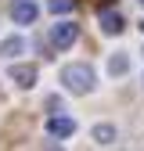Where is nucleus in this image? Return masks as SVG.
Masks as SVG:
<instances>
[{
    "mask_svg": "<svg viewBox=\"0 0 144 151\" xmlns=\"http://www.w3.org/2000/svg\"><path fill=\"white\" fill-rule=\"evenodd\" d=\"M94 83H97L94 68L83 65V61L65 65V68H61V86H65L68 93H90V90H94Z\"/></svg>",
    "mask_w": 144,
    "mask_h": 151,
    "instance_id": "f257e3e1",
    "label": "nucleus"
},
{
    "mask_svg": "<svg viewBox=\"0 0 144 151\" xmlns=\"http://www.w3.org/2000/svg\"><path fill=\"white\" fill-rule=\"evenodd\" d=\"M76 40H79V25L76 22H58L50 29V47H58V50H68Z\"/></svg>",
    "mask_w": 144,
    "mask_h": 151,
    "instance_id": "f03ea898",
    "label": "nucleus"
},
{
    "mask_svg": "<svg viewBox=\"0 0 144 151\" xmlns=\"http://www.w3.org/2000/svg\"><path fill=\"white\" fill-rule=\"evenodd\" d=\"M7 11H11V18H14L18 25H32L36 18H40V7H36L32 0H11Z\"/></svg>",
    "mask_w": 144,
    "mask_h": 151,
    "instance_id": "7ed1b4c3",
    "label": "nucleus"
},
{
    "mask_svg": "<svg viewBox=\"0 0 144 151\" xmlns=\"http://www.w3.org/2000/svg\"><path fill=\"white\" fill-rule=\"evenodd\" d=\"M7 79H11L14 86H22V90L36 86V65H11V68H7Z\"/></svg>",
    "mask_w": 144,
    "mask_h": 151,
    "instance_id": "20e7f679",
    "label": "nucleus"
},
{
    "mask_svg": "<svg viewBox=\"0 0 144 151\" xmlns=\"http://www.w3.org/2000/svg\"><path fill=\"white\" fill-rule=\"evenodd\" d=\"M47 133L50 137H72V133H76V122L65 119V115H50L47 119Z\"/></svg>",
    "mask_w": 144,
    "mask_h": 151,
    "instance_id": "39448f33",
    "label": "nucleus"
},
{
    "mask_svg": "<svg viewBox=\"0 0 144 151\" xmlns=\"http://www.w3.org/2000/svg\"><path fill=\"white\" fill-rule=\"evenodd\" d=\"M126 25H122V14L119 11H101V32H108V36H119Z\"/></svg>",
    "mask_w": 144,
    "mask_h": 151,
    "instance_id": "423d86ee",
    "label": "nucleus"
},
{
    "mask_svg": "<svg viewBox=\"0 0 144 151\" xmlns=\"http://www.w3.org/2000/svg\"><path fill=\"white\" fill-rule=\"evenodd\" d=\"M22 50H25V40H22V36H7V40L0 43V58H18Z\"/></svg>",
    "mask_w": 144,
    "mask_h": 151,
    "instance_id": "0eeeda50",
    "label": "nucleus"
},
{
    "mask_svg": "<svg viewBox=\"0 0 144 151\" xmlns=\"http://www.w3.org/2000/svg\"><path fill=\"white\" fill-rule=\"evenodd\" d=\"M115 126H108V122H101V126H94V140L101 144V147H108V144H115Z\"/></svg>",
    "mask_w": 144,
    "mask_h": 151,
    "instance_id": "6e6552de",
    "label": "nucleus"
},
{
    "mask_svg": "<svg viewBox=\"0 0 144 151\" xmlns=\"http://www.w3.org/2000/svg\"><path fill=\"white\" fill-rule=\"evenodd\" d=\"M108 72H112V76H126V72H130V58H126V54L108 58Z\"/></svg>",
    "mask_w": 144,
    "mask_h": 151,
    "instance_id": "1a4fd4ad",
    "label": "nucleus"
},
{
    "mask_svg": "<svg viewBox=\"0 0 144 151\" xmlns=\"http://www.w3.org/2000/svg\"><path fill=\"white\" fill-rule=\"evenodd\" d=\"M47 7H50V14H68L76 7V0H47Z\"/></svg>",
    "mask_w": 144,
    "mask_h": 151,
    "instance_id": "9d476101",
    "label": "nucleus"
},
{
    "mask_svg": "<svg viewBox=\"0 0 144 151\" xmlns=\"http://www.w3.org/2000/svg\"><path fill=\"white\" fill-rule=\"evenodd\" d=\"M140 4H144V0H140Z\"/></svg>",
    "mask_w": 144,
    "mask_h": 151,
    "instance_id": "9b49d317",
    "label": "nucleus"
},
{
    "mask_svg": "<svg viewBox=\"0 0 144 151\" xmlns=\"http://www.w3.org/2000/svg\"><path fill=\"white\" fill-rule=\"evenodd\" d=\"M140 29H144V25H140Z\"/></svg>",
    "mask_w": 144,
    "mask_h": 151,
    "instance_id": "f8f14e48",
    "label": "nucleus"
}]
</instances>
